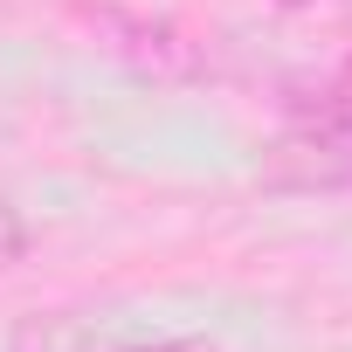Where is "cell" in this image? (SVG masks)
<instances>
[{
    "mask_svg": "<svg viewBox=\"0 0 352 352\" xmlns=\"http://www.w3.org/2000/svg\"><path fill=\"white\" fill-rule=\"evenodd\" d=\"M263 187L283 194H338L352 187V83L331 76V90L290 118V131L263 152Z\"/></svg>",
    "mask_w": 352,
    "mask_h": 352,
    "instance_id": "6da1fadb",
    "label": "cell"
},
{
    "mask_svg": "<svg viewBox=\"0 0 352 352\" xmlns=\"http://www.w3.org/2000/svg\"><path fill=\"white\" fill-rule=\"evenodd\" d=\"M90 35H97V49H104V56H118V63H131L138 76H159V83H180V76H194V69H201L194 42L173 28V21H152V14L97 8V14H90Z\"/></svg>",
    "mask_w": 352,
    "mask_h": 352,
    "instance_id": "7a4b0ae2",
    "label": "cell"
},
{
    "mask_svg": "<svg viewBox=\"0 0 352 352\" xmlns=\"http://www.w3.org/2000/svg\"><path fill=\"white\" fill-rule=\"evenodd\" d=\"M8 352H97V338L69 318H42V324H21Z\"/></svg>",
    "mask_w": 352,
    "mask_h": 352,
    "instance_id": "3957f363",
    "label": "cell"
},
{
    "mask_svg": "<svg viewBox=\"0 0 352 352\" xmlns=\"http://www.w3.org/2000/svg\"><path fill=\"white\" fill-rule=\"evenodd\" d=\"M21 256H28V221H21V208L0 201V270H14Z\"/></svg>",
    "mask_w": 352,
    "mask_h": 352,
    "instance_id": "277c9868",
    "label": "cell"
},
{
    "mask_svg": "<svg viewBox=\"0 0 352 352\" xmlns=\"http://www.w3.org/2000/svg\"><path fill=\"white\" fill-rule=\"evenodd\" d=\"M97 352H221V345H208V338H118V345H104L97 338Z\"/></svg>",
    "mask_w": 352,
    "mask_h": 352,
    "instance_id": "5b68a950",
    "label": "cell"
}]
</instances>
